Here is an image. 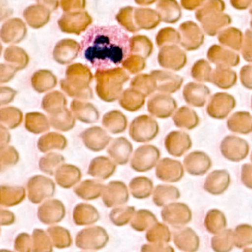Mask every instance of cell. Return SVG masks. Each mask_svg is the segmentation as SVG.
<instances>
[{"label":"cell","mask_w":252,"mask_h":252,"mask_svg":"<svg viewBox=\"0 0 252 252\" xmlns=\"http://www.w3.org/2000/svg\"><path fill=\"white\" fill-rule=\"evenodd\" d=\"M64 162V158L59 154H51L47 158L45 163L46 167L49 173H53V170L60 164Z\"/></svg>","instance_id":"ab89813d"},{"label":"cell","mask_w":252,"mask_h":252,"mask_svg":"<svg viewBox=\"0 0 252 252\" xmlns=\"http://www.w3.org/2000/svg\"><path fill=\"white\" fill-rule=\"evenodd\" d=\"M223 0H207L195 13L203 31L210 36H215L232 23V18L224 13Z\"/></svg>","instance_id":"277c9868"},{"label":"cell","mask_w":252,"mask_h":252,"mask_svg":"<svg viewBox=\"0 0 252 252\" xmlns=\"http://www.w3.org/2000/svg\"><path fill=\"white\" fill-rule=\"evenodd\" d=\"M250 14L252 15V5L251 6V7H250Z\"/></svg>","instance_id":"ee69618b"},{"label":"cell","mask_w":252,"mask_h":252,"mask_svg":"<svg viewBox=\"0 0 252 252\" xmlns=\"http://www.w3.org/2000/svg\"><path fill=\"white\" fill-rule=\"evenodd\" d=\"M158 62L164 69L179 71L186 65L187 55L177 46H165L158 53Z\"/></svg>","instance_id":"9c48e42d"},{"label":"cell","mask_w":252,"mask_h":252,"mask_svg":"<svg viewBox=\"0 0 252 252\" xmlns=\"http://www.w3.org/2000/svg\"><path fill=\"white\" fill-rule=\"evenodd\" d=\"M244 38L242 31L235 28H225L218 34V39L221 45L236 51L241 50Z\"/></svg>","instance_id":"484cf974"},{"label":"cell","mask_w":252,"mask_h":252,"mask_svg":"<svg viewBox=\"0 0 252 252\" xmlns=\"http://www.w3.org/2000/svg\"><path fill=\"white\" fill-rule=\"evenodd\" d=\"M75 120L76 119L72 115V112L64 108L53 117L52 122L56 128L62 131H68L75 127L76 122Z\"/></svg>","instance_id":"4dcf8cb0"},{"label":"cell","mask_w":252,"mask_h":252,"mask_svg":"<svg viewBox=\"0 0 252 252\" xmlns=\"http://www.w3.org/2000/svg\"><path fill=\"white\" fill-rule=\"evenodd\" d=\"M211 66L207 61L201 60L195 62L191 70V75L195 81L199 82H208L211 77Z\"/></svg>","instance_id":"836d02e7"},{"label":"cell","mask_w":252,"mask_h":252,"mask_svg":"<svg viewBox=\"0 0 252 252\" xmlns=\"http://www.w3.org/2000/svg\"><path fill=\"white\" fill-rule=\"evenodd\" d=\"M147 108L151 116L159 119H167L176 112L177 103L170 94L159 93L150 97Z\"/></svg>","instance_id":"52a82bcc"},{"label":"cell","mask_w":252,"mask_h":252,"mask_svg":"<svg viewBox=\"0 0 252 252\" xmlns=\"http://www.w3.org/2000/svg\"><path fill=\"white\" fill-rule=\"evenodd\" d=\"M232 230H225L219 236L213 238V249L217 252H229L233 247Z\"/></svg>","instance_id":"e575fe53"},{"label":"cell","mask_w":252,"mask_h":252,"mask_svg":"<svg viewBox=\"0 0 252 252\" xmlns=\"http://www.w3.org/2000/svg\"><path fill=\"white\" fill-rule=\"evenodd\" d=\"M117 164L109 157H97L90 161L88 167L89 176L100 180H106L115 174Z\"/></svg>","instance_id":"2e32d148"},{"label":"cell","mask_w":252,"mask_h":252,"mask_svg":"<svg viewBox=\"0 0 252 252\" xmlns=\"http://www.w3.org/2000/svg\"><path fill=\"white\" fill-rule=\"evenodd\" d=\"M95 91L100 100L113 103L119 100L124 85L130 79V75L124 68L97 69L95 75Z\"/></svg>","instance_id":"3957f363"},{"label":"cell","mask_w":252,"mask_h":252,"mask_svg":"<svg viewBox=\"0 0 252 252\" xmlns=\"http://www.w3.org/2000/svg\"><path fill=\"white\" fill-rule=\"evenodd\" d=\"M153 51V44L151 40L145 36H136L130 38V54L142 56L147 59Z\"/></svg>","instance_id":"f546056e"},{"label":"cell","mask_w":252,"mask_h":252,"mask_svg":"<svg viewBox=\"0 0 252 252\" xmlns=\"http://www.w3.org/2000/svg\"><path fill=\"white\" fill-rule=\"evenodd\" d=\"M244 252H252V249H247Z\"/></svg>","instance_id":"7bdbcfd3"},{"label":"cell","mask_w":252,"mask_h":252,"mask_svg":"<svg viewBox=\"0 0 252 252\" xmlns=\"http://www.w3.org/2000/svg\"><path fill=\"white\" fill-rule=\"evenodd\" d=\"M159 132L157 121L150 115H140L132 121L129 126V136L134 142L146 143L157 137Z\"/></svg>","instance_id":"5b68a950"},{"label":"cell","mask_w":252,"mask_h":252,"mask_svg":"<svg viewBox=\"0 0 252 252\" xmlns=\"http://www.w3.org/2000/svg\"><path fill=\"white\" fill-rule=\"evenodd\" d=\"M153 188L152 181L145 176L133 178L129 184L130 192L135 198H147L152 192Z\"/></svg>","instance_id":"f1b7e54d"},{"label":"cell","mask_w":252,"mask_h":252,"mask_svg":"<svg viewBox=\"0 0 252 252\" xmlns=\"http://www.w3.org/2000/svg\"><path fill=\"white\" fill-rule=\"evenodd\" d=\"M82 173L79 167L72 164H64L59 167L56 173V179L61 186L70 188L81 181Z\"/></svg>","instance_id":"d4e9b609"},{"label":"cell","mask_w":252,"mask_h":252,"mask_svg":"<svg viewBox=\"0 0 252 252\" xmlns=\"http://www.w3.org/2000/svg\"><path fill=\"white\" fill-rule=\"evenodd\" d=\"M93 78L88 66L82 63H73L66 69V78L61 81V87L68 96L76 100H92L94 94L90 84Z\"/></svg>","instance_id":"7a4b0ae2"},{"label":"cell","mask_w":252,"mask_h":252,"mask_svg":"<svg viewBox=\"0 0 252 252\" xmlns=\"http://www.w3.org/2000/svg\"><path fill=\"white\" fill-rule=\"evenodd\" d=\"M211 167L210 157L201 151H193L184 159V168L192 176H202Z\"/></svg>","instance_id":"9a60e30c"},{"label":"cell","mask_w":252,"mask_h":252,"mask_svg":"<svg viewBox=\"0 0 252 252\" xmlns=\"http://www.w3.org/2000/svg\"><path fill=\"white\" fill-rule=\"evenodd\" d=\"M102 124L109 133L119 134L127 128V119L121 111L112 110L103 115Z\"/></svg>","instance_id":"7402d4cb"},{"label":"cell","mask_w":252,"mask_h":252,"mask_svg":"<svg viewBox=\"0 0 252 252\" xmlns=\"http://www.w3.org/2000/svg\"><path fill=\"white\" fill-rule=\"evenodd\" d=\"M173 121L179 128L192 130L199 124V118L195 111L188 106H182L173 114Z\"/></svg>","instance_id":"cb8c5ba5"},{"label":"cell","mask_w":252,"mask_h":252,"mask_svg":"<svg viewBox=\"0 0 252 252\" xmlns=\"http://www.w3.org/2000/svg\"><path fill=\"white\" fill-rule=\"evenodd\" d=\"M130 87L147 97L157 91V83L151 74H138L130 81Z\"/></svg>","instance_id":"4316f807"},{"label":"cell","mask_w":252,"mask_h":252,"mask_svg":"<svg viewBox=\"0 0 252 252\" xmlns=\"http://www.w3.org/2000/svg\"><path fill=\"white\" fill-rule=\"evenodd\" d=\"M164 147L170 155L181 157L190 149L192 140L186 132L173 130L165 136Z\"/></svg>","instance_id":"8fae6325"},{"label":"cell","mask_w":252,"mask_h":252,"mask_svg":"<svg viewBox=\"0 0 252 252\" xmlns=\"http://www.w3.org/2000/svg\"><path fill=\"white\" fill-rule=\"evenodd\" d=\"M210 90L206 86L190 82L184 87L183 97L188 104L194 107H202L207 102Z\"/></svg>","instance_id":"e0dca14e"},{"label":"cell","mask_w":252,"mask_h":252,"mask_svg":"<svg viewBox=\"0 0 252 252\" xmlns=\"http://www.w3.org/2000/svg\"><path fill=\"white\" fill-rule=\"evenodd\" d=\"M122 66L127 73L136 75L145 69L146 63L142 56L130 54L122 63Z\"/></svg>","instance_id":"d590c367"},{"label":"cell","mask_w":252,"mask_h":252,"mask_svg":"<svg viewBox=\"0 0 252 252\" xmlns=\"http://www.w3.org/2000/svg\"><path fill=\"white\" fill-rule=\"evenodd\" d=\"M66 105V100L64 95L62 93H52L47 99V109L53 112H61Z\"/></svg>","instance_id":"74e56055"},{"label":"cell","mask_w":252,"mask_h":252,"mask_svg":"<svg viewBox=\"0 0 252 252\" xmlns=\"http://www.w3.org/2000/svg\"><path fill=\"white\" fill-rule=\"evenodd\" d=\"M207 0H182V6L187 10H194L201 7Z\"/></svg>","instance_id":"60d3db41"},{"label":"cell","mask_w":252,"mask_h":252,"mask_svg":"<svg viewBox=\"0 0 252 252\" xmlns=\"http://www.w3.org/2000/svg\"><path fill=\"white\" fill-rule=\"evenodd\" d=\"M119 105L130 112H135L143 107L145 97L142 93L134 89L127 88L123 91L119 98Z\"/></svg>","instance_id":"603a6c76"},{"label":"cell","mask_w":252,"mask_h":252,"mask_svg":"<svg viewBox=\"0 0 252 252\" xmlns=\"http://www.w3.org/2000/svg\"><path fill=\"white\" fill-rule=\"evenodd\" d=\"M207 58L212 63L219 64V66H236L240 61L239 55L225 47L213 45L209 49Z\"/></svg>","instance_id":"d6986e66"},{"label":"cell","mask_w":252,"mask_h":252,"mask_svg":"<svg viewBox=\"0 0 252 252\" xmlns=\"http://www.w3.org/2000/svg\"><path fill=\"white\" fill-rule=\"evenodd\" d=\"M180 193L176 187L172 185H159L154 190V200L157 204H162L169 200L179 198Z\"/></svg>","instance_id":"1f68e13d"},{"label":"cell","mask_w":252,"mask_h":252,"mask_svg":"<svg viewBox=\"0 0 252 252\" xmlns=\"http://www.w3.org/2000/svg\"><path fill=\"white\" fill-rule=\"evenodd\" d=\"M80 52L81 47L78 42L74 40H63L55 49V59L62 64H66L75 60Z\"/></svg>","instance_id":"ffe728a7"},{"label":"cell","mask_w":252,"mask_h":252,"mask_svg":"<svg viewBox=\"0 0 252 252\" xmlns=\"http://www.w3.org/2000/svg\"><path fill=\"white\" fill-rule=\"evenodd\" d=\"M186 32H183L181 44L185 50H195L204 44V35L201 28L193 22H185L182 25Z\"/></svg>","instance_id":"ac0fdd59"},{"label":"cell","mask_w":252,"mask_h":252,"mask_svg":"<svg viewBox=\"0 0 252 252\" xmlns=\"http://www.w3.org/2000/svg\"><path fill=\"white\" fill-rule=\"evenodd\" d=\"M81 139L84 146L93 152H100L107 148L112 140V136L100 126H93L81 132Z\"/></svg>","instance_id":"ba28073f"},{"label":"cell","mask_w":252,"mask_h":252,"mask_svg":"<svg viewBox=\"0 0 252 252\" xmlns=\"http://www.w3.org/2000/svg\"><path fill=\"white\" fill-rule=\"evenodd\" d=\"M243 56L247 62H252V30L247 29L244 35L242 48Z\"/></svg>","instance_id":"f35d334b"},{"label":"cell","mask_w":252,"mask_h":252,"mask_svg":"<svg viewBox=\"0 0 252 252\" xmlns=\"http://www.w3.org/2000/svg\"><path fill=\"white\" fill-rule=\"evenodd\" d=\"M234 245L238 248H244L252 244V227L249 225H241L233 234Z\"/></svg>","instance_id":"d6a6232c"},{"label":"cell","mask_w":252,"mask_h":252,"mask_svg":"<svg viewBox=\"0 0 252 252\" xmlns=\"http://www.w3.org/2000/svg\"><path fill=\"white\" fill-rule=\"evenodd\" d=\"M107 153L117 165H125L133 153V145L124 136L118 137L109 144Z\"/></svg>","instance_id":"4fadbf2b"},{"label":"cell","mask_w":252,"mask_h":252,"mask_svg":"<svg viewBox=\"0 0 252 252\" xmlns=\"http://www.w3.org/2000/svg\"><path fill=\"white\" fill-rule=\"evenodd\" d=\"M128 193L127 187L124 182L120 181H112L105 187L103 200L109 206L115 204L126 202Z\"/></svg>","instance_id":"44dd1931"},{"label":"cell","mask_w":252,"mask_h":252,"mask_svg":"<svg viewBox=\"0 0 252 252\" xmlns=\"http://www.w3.org/2000/svg\"><path fill=\"white\" fill-rule=\"evenodd\" d=\"M81 53L97 69L119 67L130 54V38L117 25H95L86 31L81 39Z\"/></svg>","instance_id":"6da1fadb"},{"label":"cell","mask_w":252,"mask_h":252,"mask_svg":"<svg viewBox=\"0 0 252 252\" xmlns=\"http://www.w3.org/2000/svg\"><path fill=\"white\" fill-rule=\"evenodd\" d=\"M231 4L237 10H247L252 5V0H230Z\"/></svg>","instance_id":"b9f144b4"},{"label":"cell","mask_w":252,"mask_h":252,"mask_svg":"<svg viewBox=\"0 0 252 252\" xmlns=\"http://www.w3.org/2000/svg\"><path fill=\"white\" fill-rule=\"evenodd\" d=\"M160 159V151L153 145H143L136 148L130 159V167L138 173L152 170Z\"/></svg>","instance_id":"8992f818"},{"label":"cell","mask_w":252,"mask_h":252,"mask_svg":"<svg viewBox=\"0 0 252 252\" xmlns=\"http://www.w3.org/2000/svg\"><path fill=\"white\" fill-rule=\"evenodd\" d=\"M250 26H251V28L252 30V19L251 22H250Z\"/></svg>","instance_id":"f6af8a7d"},{"label":"cell","mask_w":252,"mask_h":252,"mask_svg":"<svg viewBox=\"0 0 252 252\" xmlns=\"http://www.w3.org/2000/svg\"><path fill=\"white\" fill-rule=\"evenodd\" d=\"M151 75L157 83V91L164 94H173L180 90L183 84V78L172 72L153 70Z\"/></svg>","instance_id":"7c38bea8"},{"label":"cell","mask_w":252,"mask_h":252,"mask_svg":"<svg viewBox=\"0 0 252 252\" xmlns=\"http://www.w3.org/2000/svg\"><path fill=\"white\" fill-rule=\"evenodd\" d=\"M185 174V168L178 160L164 158L159 160L156 166V176L164 182H179Z\"/></svg>","instance_id":"30bf717a"},{"label":"cell","mask_w":252,"mask_h":252,"mask_svg":"<svg viewBox=\"0 0 252 252\" xmlns=\"http://www.w3.org/2000/svg\"><path fill=\"white\" fill-rule=\"evenodd\" d=\"M104 185L97 180L88 179L84 181L75 188V192L84 199H94L104 191Z\"/></svg>","instance_id":"83f0119b"},{"label":"cell","mask_w":252,"mask_h":252,"mask_svg":"<svg viewBox=\"0 0 252 252\" xmlns=\"http://www.w3.org/2000/svg\"><path fill=\"white\" fill-rule=\"evenodd\" d=\"M220 171H214L207 176L204 183L206 190L213 194H220L224 192L226 188L220 185Z\"/></svg>","instance_id":"8d00e7d4"},{"label":"cell","mask_w":252,"mask_h":252,"mask_svg":"<svg viewBox=\"0 0 252 252\" xmlns=\"http://www.w3.org/2000/svg\"><path fill=\"white\" fill-rule=\"evenodd\" d=\"M70 108L72 115L80 122L92 124L100 119V113L97 108L87 100L75 99L71 103Z\"/></svg>","instance_id":"5bb4252c"}]
</instances>
